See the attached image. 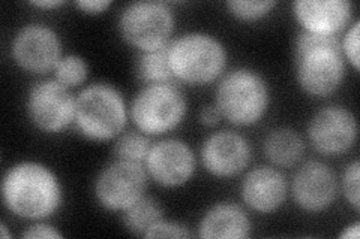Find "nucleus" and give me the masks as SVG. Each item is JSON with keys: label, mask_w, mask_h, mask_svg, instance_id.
I'll use <instances>...</instances> for the list:
<instances>
[{"label": "nucleus", "mask_w": 360, "mask_h": 239, "mask_svg": "<svg viewBox=\"0 0 360 239\" xmlns=\"http://www.w3.org/2000/svg\"><path fill=\"white\" fill-rule=\"evenodd\" d=\"M2 200L5 208L15 217L44 221L62 207L63 189L50 166L25 161L13 165L5 172Z\"/></svg>", "instance_id": "f257e3e1"}, {"label": "nucleus", "mask_w": 360, "mask_h": 239, "mask_svg": "<svg viewBox=\"0 0 360 239\" xmlns=\"http://www.w3.org/2000/svg\"><path fill=\"white\" fill-rule=\"evenodd\" d=\"M295 71L297 84L311 97H329L341 88L347 60L341 39L300 32L295 41Z\"/></svg>", "instance_id": "f03ea898"}, {"label": "nucleus", "mask_w": 360, "mask_h": 239, "mask_svg": "<svg viewBox=\"0 0 360 239\" xmlns=\"http://www.w3.org/2000/svg\"><path fill=\"white\" fill-rule=\"evenodd\" d=\"M270 100L264 76L250 67H238L221 78L213 105L219 109L222 120L233 126L251 128L264 118Z\"/></svg>", "instance_id": "7ed1b4c3"}, {"label": "nucleus", "mask_w": 360, "mask_h": 239, "mask_svg": "<svg viewBox=\"0 0 360 239\" xmlns=\"http://www.w3.org/2000/svg\"><path fill=\"white\" fill-rule=\"evenodd\" d=\"M129 108L119 90L107 83L84 87L75 99V128L86 139L107 142L125 132Z\"/></svg>", "instance_id": "20e7f679"}, {"label": "nucleus", "mask_w": 360, "mask_h": 239, "mask_svg": "<svg viewBox=\"0 0 360 239\" xmlns=\"http://www.w3.org/2000/svg\"><path fill=\"white\" fill-rule=\"evenodd\" d=\"M168 60L176 81L207 86L222 76L229 55L218 38L205 32H189L168 43Z\"/></svg>", "instance_id": "39448f33"}, {"label": "nucleus", "mask_w": 360, "mask_h": 239, "mask_svg": "<svg viewBox=\"0 0 360 239\" xmlns=\"http://www.w3.org/2000/svg\"><path fill=\"white\" fill-rule=\"evenodd\" d=\"M188 100L182 90L173 83L146 84L135 95L129 107V118L139 132L164 136L184 123Z\"/></svg>", "instance_id": "423d86ee"}, {"label": "nucleus", "mask_w": 360, "mask_h": 239, "mask_svg": "<svg viewBox=\"0 0 360 239\" xmlns=\"http://www.w3.org/2000/svg\"><path fill=\"white\" fill-rule=\"evenodd\" d=\"M117 27L122 39L140 53L167 47L172 42L176 17L167 4L134 2L122 9Z\"/></svg>", "instance_id": "0eeeda50"}, {"label": "nucleus", "mask_w": 360, "mask_h": 239, "mask_svg": "<svg viewBox=\"0 0 360 239\" xmlns=\"http://www.w3.org/2000/svg\"><path fill=\"white\" fill-rule=\"evenodd\" d=\"M148 183L149 175L143 163L116 158L98 174L94 193L104 210L123 212L146 195Z\"/></svg>", "instance_id": "6e6552de"}, {"label": "nucleus", "mask_w": 360, "mask_h": 239, "mask_svg": "<svg viewBox=\"0 0 360 239\" xmlns=\"http://www.w3.org/2000/svg\"><path fill=\"white\" fill-rule=\"evenodd\" d=\"M75 96L56 79H42L29 90L27 118L39 132L54 135L75 121Z\"/></svg>", "instance_id": "1a4fd4ad"}, {"label": "nucleus", "mask_w": 360, "mask_h": 239, "mask_svg": "<svg viewBox=\"0 0 360 239\" xmlns=\"http://www.w3.org/2000/svg\"><path fill=\"white\" fill-rule=\"evenodd\" d=\"M11 54L21 71L44 75L54 71L63 57L62 41L58 32L50 26L33 22L15 33L11 43Z\"/></svg>", "instance_id": "9d476101"}, {"label": "nucleus", "mask_w": 360, "mask_h": 239, "mask_svg": "<svg viewBox=\"0 0 360 239\" xmlns=\"http://www.w3.org/2000/svg\"><path fill=\"white\" fill-rule=\"evenodd\" d=\"M357 120L344 107L330 105L317 111L308 123V141L323 156H341L352 150L357 141Z\"/></svg>", "instance_id": "9b49d317"}, {"label": "nucleus", "mask_w": 360, "mask_h": 239, "mask_svg": "<svg viewBox=\"0 0 360 239\" xmlns=\"http://www.w3.org/2000/svg\"><path fill=\"white\" fill-rule=\"evenodd\" d=\"M144 168L149 178L158 186L176 189L193 179L197 169V157L185 141L164 138L152 144Z\"/></svg>", "instance_id": "f8f14e48"}, {"label": "nucleus", "mask_w": 360, "mask_h": 239, "mask_svg": "<svg viewBox=\"0 0 360 239\" xmlns=\"http://www.w3.org/2000/svg\"><path fill=\"white\" fill-rule=\"evenodd\" d=\"M291 198L309 214L328 211L340 193V181L329 165L320 161L303 163L291 179Z\"/></svg>", "instance_id": "ddd939ff"}, {"label": "nucleus", "mask_w": 360, "mask_h": 239, "mask_svg": "<svg viewBox=\"0 0 360 239\" xmlns=\"http://www.w3.org/2000/svg\"><path fill=\"white\" fill-rule=\"evenodd\" d=\"M201 163L215 178H233L245 172L252 158V150L245 136L231 130L209 135L200 150Z\"/></svg>", "instance_id": "4468645a"}, {"label": "nucleus", "mask_w": 360, "mask_h": 239, "mask_svg": "<svg viewBox=\"0 0 360 239\" xmlns=\"http://www.w3.org/2000/svg\"><path fill=\"white\" fill-rule=\"evenodd\" d=\"M354 6L347 0H297L292 4L302 32L336 36L353 25Z\"/></svg>", "instance_id": "2eb2a0df"}, {"label": "nucleus", "mask_w": 360, "mask_h": 239, "mask_svg": "<svg viewBox=\"0 0 360 239\" xmlns=\"http://www.w3.org/2000/svg\"><path fill=\"white\" fill-rule=\"evenodd\" d=\"M240 196L248 208L258 214H272L287 200V178L275 166H258L246 174Z\"/></svg>", "instance_id": "dca6fc26"}, {"label": "nucleus", "mask_w": 360, "mask_h": 239, "mask_svg": "<svg viewBox=\"0 0 360 239\" xmlns=\"http://www.w3.org/2000/svg\"><path fill=\"white\" fill-rule=\"evenodd\" d=\"M251 231L250 215L233 202L213 205L198 223V236L205 239H246Z\"/></svg>", "instance_id": "f3484780"}, {"label": "nucleus", "mask_w": 360, "mask_h": 239, "mask_svg": "<svg viewBox=\"0 0 360 239\" xmlns=\"http://www.w3.org/2000/svg\"><path fill=\"white\" fill-rule=\"evenodd\" d=\"M263 151L272 166L291 168L302 161L305 154V142L296 130L278 128L267 133L263 142Z\"/></svg>", "instance_id": "a211bd4d"}, {"label": "nucleus", "mask_w": 360, "mask_h": 239, "mask_svg": "<svg viewBox=\"0 0 360 239\" xmlns=\"http://www.w3.org/2000/svg\"><path fill=\"white\" fill-rule=\"evenodd\" d=\"M164 219V212L160 202L150 196H143L128 210L123 211V226L137 236H146L150 227Z\"/></svg>", "instance_id": "6ab92c4d"}, {"label": "nucleus", "mask_w": 360, "mask_h": 239, "mask_svg": "<svg viewBox=\"0 0 360 239\" xmlns=\"http://www.w3.org/2000/svg\"><path fill=\"white\" fill-rule=\"evenodd\" d=\"M137 75L144 86L173 83L174 76L168 60V45L160 50L141 53L137 63Z\"/></svg>", "instance_id": "aec40b11"}, {"label": "nucleus", "mask_w": 360, "mask_h": 239, "mask_svg": "<svg viewBox=\"0 0 360 239\" xmlns=\"http://www.w3.org/2000/svg\"><path fill=\"white\" fill-rule=\"evenodd\" d=\"M150 148L152 142L149 136L135 129L134 132H123L119 136L115 144V154L120 161L144 165Z\"/></svg>", "instance_id": "412c9836"}, {"label": "nucleus", "mask_w": 360, "mask_h": 239, "mask_svg": "<svg viewBox=\"0 0 360 239\" xmlns=\"http://www.w3.org/2000/svg\"><path fill=\"white\" fill-rule=\"evenodd\" d=\"M54 79L66 88L83 86L89 78V64L82 55L66 54L54 67Z\"/></svg>", "instance_id": "4be33fe9"}, {"label": "nucleus", "mask_w": 360, "mask_h": 239, "mask_svg": "<svg viewBox=\"0 0 360 239\" xmlns=\"http://www.w3.org/2000/svg\"><path fill=\"white\" fill-rule=\"evenodd\" d=\"M227 9L231 17L243 22H254L267 17L276 6V2L272 0H260V2H252V0H231L227 2Z\"/></svg>", "instance_id": "5701e85b"}, {"label": "nucleus", "mask_w": 360, "mask_h": 239, "mask_svg": "<svg viewBox=\"0 0 360 239\" xmlns=\"http://www.w3.org/2000/svg\"><path fill=\"white\" fill-rule=\"evenodd\" d=\"M340 190L347 203L350 205L356 212H359L360 210V163L359 161H353L352 163H348L345 166L340 181Z\"/></svg>", "instance_id": "b1692460"}, {"label": "nucleus", "mask_w": 360, "mask_h": 239, "mask_svg": "<svg viewBox=\"0 0 360 239\" xmlns=\"http://www.w3.org/2000/svg\"><path fill=\"white\" fill-rule=\"evenodd\" d=\"M359 35H360V21L356 20L353 25L347 29L344 38L341 39V50L345 60L353 66L354 71L360 69V55H359Z\"/></svg>", "instance_id": "393cba45"}, {"label": "nucleus", "mask_w": 360, "mask_h": 239, "mask_svg": "<svg viewBox=\"0 0 360 239\" xmlns=\"http://www.w3.org/2000/svg\"><path fill=\"white\" fill-rule=\"evenodd\" d=\"M193 232L179 221L161 219L155 223L144 238H191Z\"/></svg>", "instance_id": "a878e982"}, {"label": "nucleus", "mask_w": 360, "mask_h": 239, "mask_svg": "<svg viewBox=\"0 0 360 239\" xmlns=\"http://www.w3.org/2000/svg\"><path fill=\"white\" fill-rule=\"evenodd\" d=\"M21 236L26 239H58L62 238L63 235L59 231H56V227L45 224L44 221H37L35 224H32L27 231L22 232Z\"/></svg>", "instance_id": "bb28decb"}, {"label": "nucleus", "mask_w": 360, "mask_h": 239, "mask_svg": "<svg viewBox=\"0 0 360 239\" xmlns=\"http://www.w3.org/2000/svg\"><path fill=\"white\" fill-rule=\"evenodd\" d=\"M111 0H78L75 6L86 15H101L111 8Z\"/></svg>", "instance_id": "cd10ccee"}, {"label": "nucleus", "mask_w": 360, "mask_h": 239, "mask_svg": "<svg viewBox=\"0 0 360 239\" xmlns=\"http://www.w3.org/2000/svg\"><path fill=\"white\" fill-rule=\"evenodd\" d=\"M198 120L205 128H215V126H218L222 117H221L219 109L215 105H207L200 111Z\"/></svg>", "instance_id": "c85d7f7f"}, {"label": "nucleus", "mask_w": 360, "mask_h": 239, "mask_svg": "<svg viewBox=\"0 0 360 239\" xmlns=\"http://www.w3.org/2000/svg\"><path fill=\"white\" fill-rule=\"evenodd\" d=\"M340 236L342 239H357L360 236V223L356 221L350 226H347Z\"/></svg>", "instance_id": "c756f323"}, {"label": "nucleus", "mask_w": 360, "mask_h": 239, "mask_svg": "<svg viewBox=\"0 0 360 239\" xmlns=\"http://www.w3.org/2000/svg\"><path fill=\"white\" fill-rule=\"evenodd\" d=\"M32 6L39 8V9H56V8H60L63 5V2L60 0H37V2H30Z\"/></svg>", "instance_id": "7c9ffc66"}, {"label": "nucleus", "mask_w": 360, "mask_h": 239, "mask_svg": "<svg viewBox=\"0 0 360 239\" xmlns=\"http://www.w3.org/2000/svg\"><path fill=\"white\" fill-rule=\"evenodd\" d=\"M0 231H2V236H4V238H9V236H11V235L8 233V231H6V226H5V224L0 226Z\"/></svg>", "instance_id": "2f4dec72"}]
</instances>
